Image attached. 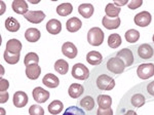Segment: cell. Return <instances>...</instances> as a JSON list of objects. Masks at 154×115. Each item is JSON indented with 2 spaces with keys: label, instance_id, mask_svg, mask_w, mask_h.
<instances>
[{
  "label": "cell",
  "instance_id": "cell-31",
  "mask_svg": "<svg viewBox=\"0 0 154 115\" xmlns=\"http://www.w3.org/2000/svg\"><path fill=\"white\" fill-rule=\"evenodd\" d=\"M108 45L111 48H117L121 45L122 43V39H121V36L118 33H113L110 34L108 37Z\"/></svg>",
  "mask_w": 154,
  "mask_h": 115
},
{
  "label": "cell",
  "instance_id": "cell-20",
  "mask_svg": "<svg viewBox=\"0 0 154 115\" xmlns=\"http://www.w3.org/2000/svg\"><path fill=\"white\" fill-rule=\"evenodd\" d=\"M102 24H103V26L108 30L117 29L119 28V26H120V24H121V20H120V17L111 19V17H108L105 16L102 19Z\"/></svg>",
  "mask_w": 154,
  "mask_h": 115
},
{
  "label": "cell",
  "instance_id": "cell-32",
  "mask_svg": "<svg viewBox=\"0 0 154 115\" xmlns=\"http://www.w3.org/2000/svg\"><path fill=\"white\" fill-rule=\"evenodd\" d=\"M97 102L100 108H111L112 98L108 95H99L97 98Z\"/></svg>",
  "mask_w": 154,
  "mask_h": 115
},
{
  "label": "cell",
  "instance_id": "cell-47",
  "mask_svg": "<svg viewBox=\"0 0 154 115\" xmlns=\"http://www.w3.org/2000/svg\"><path fill=\"white\" fill-rule=\"evenodd\" d=\"M0 67H1V76H2L4 73V69H3V66H0Z\"/></svg>",
  "mask_w": 154,
  "mask_h": 115
},
{
  "label": "cell",
  "instance_id": "cell-45",
  "mask_svg": "<svg viewBox=\"0 0 154 115\" xmlns=\"http://www.w3.org/2000/svg\"><path fill=\"white\" fill-rule=\"evenodd\" d=\"M30 2H31L32 4H37V3H39L40 1H39V0H33V1H30Z\"/></svg>",
  "mask_w": 154,
  "mask_h": 115
},
{
  "label": "cell",
  "instance_id": "cell-29",
  "mask_svg": "<svg viewBox=\"0 0 154 115\" xmlns=\"http://www.w3.org/2000/svg\"><path fill=\"white\" fill-rule=\"evenodd\" d=\"M120 11H121L120 7H117L116 5H114V3H108L106 5L105 14H106V17H111V19L118 17Z\"/></svg>",
  "mask_w": 154,
  "mask_h": 115
},
{
  "label": "cell",
  "instance_id": "cell-14",
  "mask_svg": "<svg viewBox=\"0 0 154 115\" xmlns=\"http://www.w3.org/2000/svg\"><path fill=\"white\" fill-rule=\"evenodd\" d=\"M22 42L18 40V39H9L8 41L6 42V46H5V51L11 52V54H21V51H22Z\"/></svg>",
  "mask_w": 154,
  "mask_h": 115
},
{
  "label": "cell",
  "instance_id": "cell-28",
  "mask_svg": "<svg viewBox=\"0 0 154 115\" xmlns=\"http://www.w3.org/2000/svg\"><path fill=\"white\" fill-rule=\"evenodd\" d=\"M48 112L51 114L58 115V114L61 113L62 111H63L64 104L62 103L61 101H59V100H54V101H53L51 104L48 105Z\"/></svg>",
  "mask_w": 154,
  "mask_h": 115
},
{
  "label": "cell",
  "instance_id": "cell-27",
  "mask_svg": "<svg viewBox=\"0 0 154 115\" xmlns=\"http://www.w3.org/2000/svg\"><path fill=\"white\" fill-rule=\"evenodd\" d=\"M78 104L81 108L88 110V111H91V110L95 108V106H96L95 100L91 98V96H85L84 98H82L80 101L78 102Z\"/></svg>",
  "mask_w": 154,
  "mask_h": 115
},
{
  "label": "cell",
  "instance_id": "cell-13",
  "mask_svg": "<svg viewBox=\"0 0 154 115\" xmlns=\"http://www.w3.org/2000/svg\"><path fill=\"white\" fill-rule=\"evenodd\" d=\"M12 102H14V105L17 108H23L28 104V96H27V94L25 92H16L14 95Z\"/></svg>",
  "mask_w": 154,
  "mask_h": 115
},
{
  "label": "cell",
  "instance_id": "cell-33",
  "mask_svg": "<svg viewBox=\"0 0 154 115\" xmlns=\"http://www.w3.org/2000/svg\"><path fill=\"white\" fill-rule=\"evenodd\" d=\"M140 38V32L136 29H130L125 32V39L128 42L135 43Z\"/></svg>",
  "mask_w": 154,
  "mask_h": 115
},
{
  "label": "cell",
  "instance_id": "cell-15",
  "mask_svg": "<svg viewBox=\"0 0 154 115\" xmlns=\"http://www.w3.org/2000/svg\"><path fill=\"white\" fill-rule=\"evenodd\" d=\"M11 7H12V11L18 14H23V16H25L29 11L28 4L24 0H14V1H12Z\"/></svg>",
  "mask_w": 154,
  "mask_h": 115
},
{
  "label": "cell",
  "instance_id": "cell-6",
  "mask_svg": "<svg viewBox=\"0 0 154 115\" xmlns=\"http://www.w3.org/2000/svg\"><path fill=\"white\" fill-rule=\"evenodd\" d=\"M143 91H139L133 92V89L131 92H128L131 94V97L128 99V103L133 108H141L142 106H144L146 103V96L142 92Z\"/></svg>",
  "mask_w": 154,
  "mask_h": 115
},
{
  "label": "cell",
  "instance_id": "cell-44",
  "mask_svg": "<svg viewBox=\"0 0 154 115\" xmlns=\"http://www.w3.org/2000/svg\"><path fill=\"white\" fill-rule=\"evenodd\" d=\"M114 5H116L117 7H120V6H123V5H126V4H128V0H122V1H120V0H116V1L113 2Z\"/></svg>",
  "mask_w": 154,
  "mask_h": 115
},
{
  "label": "cell",
  "instance_id": "cell-17",
  "mask_svg": "<svg viewBox=\"0 0 154 115\" xmlns=\"http://www.w3.org/2000/svg\"><path fill=\"white\" fill-rule=\"evenodd\" d=\"M81 27H82V22L80 21V19L76 17H70L66 23V29L70 33H75V32L79 31Z\"/></svg>",
  "mask_w": 154,
  "mask_h": 115
},
{
  "label": "cell",
  "instance_id": "cell-9",
  "mask_svg": "<svg viewBox=\"0 0 154 115\" xmlns=\"http://www.w3.org/2000/svg\"><path fill=\"white\" fill-rule=\"evenodd\" d=\"M135 24L139 27H147L150 25L151 21H152V16L149 11H141L137 14L135 17H134Z\"/></svg>",
  "mask_w": 154,
  "mask_h": 115
},
{
  "label": "cell",
  "instance_id": "cell-3",
  "mask_svg": "<svg viewBox=\"0 0 154 115\" xmlns=\"http://www.w3.org/2000/svg\"><path fill=\"white\" fill-rule=\"evenodd\" d=\"M105 34L99 27H93L88 32V42L93 46H100L104 42Z\"/></svg>",
  "mask_w": 154,
  "mask_h": 115
},
{
  "label": "cell",
  "instance_id": "cell-35",
  "mask_svg": "<svg viewBox=\"0 0 154 115\" xmlns=\"http://www.w3.org/2000/svg\"><path fill=\"white\" fill-rule=\"evenodd\" d=\"M3 58H4V61L9 65H14L20 61V54H14L6 51H4Z\"/></svg>",
  "mask_w": 154,
  "mask_h": 115
},
{
  "label": "cell",
  "instance_id": "cell-30",
  "mask_svg": "<svg viewBox=\"0 0 154 115\" xmlns=\"http://www.w3.org/2000/svg\"><path fill=\"white\" fill-rule=\"evenodd\" d=\"M54 70L61 75L67 74V72H68V70H69L68 62L63 59H59L58 61H56V63H54Z\"/></svg>",
  "mask_w": 154,
  "mask_h": 115
},
{
  "label": "cell",
  "instance_id": "cell-18",
  "mask_svg": "<svg viewBox=\"0 0 154 115\" xmlns=\"http://www.w3.org/2000/svg\"><path fill=\"white\" fill-rule=\"evenodd\" d=\"M26 73L27 77L31 80H36L41 74V68L38 64H34V65H30V66L26 67Z\"/></svg>",
  "mask_w": 154,
  "mask_h": 115
},
{
  "label": "cell",
  "instance_id": "cell-42",
  "mask_svg": "<svg viewBox=\"0 0 154 115\" xmlns=\"http://www.w3.org/2000/svg\"><path fill=\"white\" fill-rule=\"evenodd\" d=\"M8 98H9V95L7 92H0V103L1 104H4L8 101Z\"/></svg>",
  "mask_w": 154,
  "mask_h": 115
},
{
  "label": "cell",
  "instance_id": "cell-2",
  "mask_svg": "<svg viewBox=\"0 0 154 115\" xmlns=\"http://www.w3.org/2000/svg\"><path fill=\"white\" fill-rule=\"evenodd\" d=\"M106 69L108 70L110 73L115 74V75H119L121 73H123L125 70V65L121 61L119 58H117L115 54H112V56L107 58L106 61Z\"/></svg>",
  "mask_w": 154,
  "mask_h": 115
},
{
  "label": "cell",
  "instance_id": "cell-12",
  "mask_svg": "<svg viewBox=\"0 0 154 115\" xmlns=\"http://www.w3.org/2000/svg\"><path fill=\"white\" fill-rule=\"evenodd\" d=\"M62 52L65 57H67L68 59H75L77 54H78V51H77V47L74 45L72 42L67 41L64 42V44L62 45Z\"/></svg>",
  "mask_w": 154,
  "mask_h": 115
},
{
  "label": "cell",
  "instance_id": "cell-39",
  "mask_svg": "<svg viewBox=\"0 0 154 115\" xmlns=\"http://www.w3.org/2000/svg\"><path fill=\"white\" fill-rule=\"evenodd\" d=\"M142 4H143V0H133V1L128 2V8L131 9V11H135V9L139 8Z\"/></svg>",
  "mask_w": 154,
  "mask_h": 115
},
{
  "label": "cell",
  "instance_id": "cell-4",
  "mask_svg": "<svg viewBox=\"0 0 154 115\" xmlns=\"http://www.w3.org/2000/svg\"><path fill=\"white\" fill-rule=\"evenodd\" d=\"M71 75L77 80H86L89 77V70L85 65L77 63L72 67Z\"/></svg>",
  "mask_w": 154,
  "mask_h": 115
},
{
  "label": "cell",
  "instance_id": "cell-34",
  "mask_svg": "<svg viewBox=\"0 0 154 115\" xmlns=\"http://www.w3.org/2000/svg\"><path fill=\"white\" fill-rule=\"evenodd\" d=\"M38 62H39V57L36 52H28V54L25 56L24 64L26 67L30 66V65L38 64Z\"/></svg>",
  "mask_w": 154,
  "mask_h": 115
},
{
  "label": "cell",
  "instance_id": "cell-48",
  "mask_svg": "<svg viewBox=\"0 0 154 115\" xmlns=\"http://www.w3.org/2000/svg\"><path fill=\"white\" fill-rule=\"evenodd\" d=\"M0 110H1V115H4V114H5V111H4V109H3V108H1Z\"/></svg>",
  "mask_w": 154,
  "mask_h": 115
},
{
  "label": "cell",
  "instance_id": "cell-41",
  "mask_svg": "<svg viewBox=\"0 0 154 115\" xmlns=\"http://www.w3.org/2000/svg\"><path fill=\"white\" fill-rule=\"evenodd\" d=\"M9 87V82L4 78H0V92H6Z\"/></svg>",
  "mask_w": 154,
  "mask_h": 115
},
{
  "label": "cell",
  "instance_id": "cell-26",
  "mask_svg": "<svg viewBox=\"0 0 154 115\" xmlns=\"http://www.w3.org/2000/svg\"><path fill=\"white\" fill-rule=\"evenodd\" d=\"M20 28H21V25H20L19 21L17 19L12 17H7L5 20V29L9 32H18Z\"/></svg>",
  "mask_w": 154,
  "mask_h": 115
},
{
  "label": "cell",
  "instance_id": "cell-24",
  "mask_svg": "<svg viewBox=\"0 0 154 115\" xmlns=\"http://www.w3.org/2000/svg\"><path fill=\"white\" fill-rule=\"evenodd\" d=\"M40 36H41L40 31L36 28H29L25 32V38H26V40L32 42V43L38 41L40 39Z\"/></svg>",
  "mask_w": 154,
  "mask_h": 115
},
{
  "label": "cell",
  "instance_id": "cell-36",
  "mask_svg": "<svg viewBox=\"0 0 154 115\" xmlns=\"http://www.w3.org/2000/svg\"><path fill=\"white\" fill-rule=\"evenodd\" d=\"M63 115H85V112L82 108H79L77 106H70L64 111Z\"/></svg>",
  "mask_w": 154,
  "mask_h": 115
},
{
  "label": "cell",
  "instance_id": "cell-43",
  "mask_svg": "<svg viewBox=\"0 0 154 115\" xmlns=\"http://www.w3.org/2000/svg\"><path fill=\"white\" fill-rule=\"evenodd\" d=\"M117 115H138L137 114V112L135 111V110H133V109H125L122 112H121V114L120 113H117Z\"/></svg>",
  "mask_w": 154,
  "mask_h": 115
},
{
  "label": "cell",
  "instance_id": "cell-22",
  "mask_svg": "<svg viewBox=\"0 0 154 115\" xmlns=\"http://www.w3.org/2000/svg\"><path fill=\"white\" fill-rule=\"evenodd\" d=\"M86 61L88 64L93 65V66H97V65H100L103 62V56L101 54V52L91 51H88V54H86Z\"/></svg>",
  "mask_w": 154,
  "mask_h": 115
},
{
  "label": "cell",
  "instance_id": "cell-21",
  "mask_svg": "<svg viewBox=\"0 0 154 115\" xmlns=\"http://www.w3.org/2000/svg\"><path fill=\"white\" fill-rule=\"evenodd\" d=\"M84 92V87L80 83H72L68 89V94L72 99L80 98Z\"/></svg>",
  "mask_w": 154,
  "mask_h": 115
},
{
  "label": "cell",
  "instance_id": "cell-8",
  "mask_svg": "<svg viewBox=\"0 0 154 115\" xmlns=\"http://www.w3.org/2000/svg\"><path fill=\"white\" fill-rule=\"evenodd\" d=\"M137 75L139 78L143 79V80H147V79L151 78L154 75V64H141L137 69Z\"/></svg>",
  "mask_w": 154,
  "mask_h": 115
},
{
  "label": "cell",
  "instance_id": "cell-25",
  "mask_svg": "<svg viewBox=\"0 0 154 115\" xmlns=\"http://www.w3.org/2000/svg\"><path fill=\"white\" fill-rule=\"evenodd\" d=\"M73 11V5L69 2H65V3H62L57 7V14L61 17H67Z\"/></svg>",
  "mask_w": 154,
  "mask_h": 115
},
{
  "label": "cell",
  "instance_id": "cell-37",
  "mask_svg": "<svg viewBox=\"0 0 154 115\" xmlns=\"http://www.w3.org/2000/svg\"><path fill=\"white\" fill-rule=\"evenodd\" d=\"M30 115H44V109L39 105H31L29 108Z\"/></svg>",
  "mask_w": 154,
  "mask_h": 115
},
{
  "label": "cell",
  "instance_id": "cell-11",
  "mask_svg": "<svg viewBox=\"0 0 154 115\" xmlns=\"http://www.w3.org/2000/svg\"><path fill=\"white\" fill-rule=\"evenodd\" d=\"M32 95H33V99L39 104L45 103V102L49 99V96H51V95H49V92H48L44 89H42L40 86L35 87V89H33V92H32Z\"/></svg>",
  "mask_w": 154,
  "mask_h": 115
},
{
  "label": "cell",
  "instance_id": "cell-46",
  "mask_svg": "<svg viewBox=\"0 0 154 115\" xmlns=\"http://www.w3.org/2000/svg\"><path fill=\"white\" fill-rule=\"evenodd\" d=\"M1 5H2V11H1V14L4 12V2H1Z\"/></svg>",
  "mask_w": 154,
  "mask_h": 115
},
{
  "label": "cell",
  "instance_id": "cell-10",
  "mask_svg": "<svg viewBox=\"0 0 154 115\" xmlns=\"http://www.w3.org/2000/svg\"><path fill=\"white\" fill-rule=\"evenodd\" d=\"M24 17L32 24H39L45 19L46 16L42 11H29Z\"/></svg>",
  "mask_w": 154,
  "mask_h": 115
},
{
  "label": "cell",
  "instance_id": "cell-5",
  "mask_svg": "<svg viewBox=\"0 0 154 115\" xmlns=\"http://www.w3.org/2000/svg\"><path fill=\"white\" fill-rule=\"evenodd\" d=\"M114 54L125 63V67H131L135 63V56H134V52L131 51V48H128V47L122 48L121 51H116Z\"/></svg>",
  "mask_w": 154,
  "mask_h": 115
},
{
  "label": "cell",
  "instance_id": "cell-38",
  "mask_svg": "<svg viewBox=\"0 0 154 115\" xmlns=\"http://www.w3.org/2000/svg\"><path fill=\"white\" fill-rule=\"evenodd\" d=\"M145 92L149 95V97L154 99V80L149 81L147 84L145 83Z\"/></svg>",
  "mask_w": 154,
  "mask_h": 115
},
{
  "label": "cell",
  "instance_id": "cell-1",
  "mask_svg": "<svg viewBox=\"0 0 154 115\" xmlns=\"http://www.w3.org/2000/svg\"><path fill=\"white\" fill-rule=\"evenodd\" d=\"M95 84L99 91H112L115 86V79L108 73H100L95 79Z\"/></svg>",
  "mask_w": 154,
  "mask_h": 115
},
{
  "label": "cell",
  "instance_id": "cell-19",
  "mask_svg": "<svg viewBox=\"0 0 154 115\" xmlns=\"http://www.w3.org/2000/svg\"><path fill=\"white\" fill-rule=\"evenodd\" d=\"M46 30L49 34L51 35H58L62 31V23L57 19L49 20L46 24Z\"/></svg>",
  "mask_w": 154,
  "mask_h": 115
},
{
  "label": "cell",
  "instance_id": "cell-49",
  "mask_svg": "<svg viewBox=\"0 0 154 115\" xmlns=\"http://www.w3.org/2000/svg\"><path fill=\"white\" fill-rule=\"evenodd\" d=\"M152 40H153V43H154V34H153V37H152Z\"/></svg>",
  "mask_w": 154,
  "mask_h": 115
},
{
  "label": "cell",
  "instance_id": "cell-7",
  "mask_svg": "<svg viewBox=\"0 0 154 115\" xmlns=\"http://www.w3.org/2000/svg\"><path fill=\"white\" fill-rule=\"evenodd\" d=\"M135 47L137 49V54L140 58V60H151L154 56V49L151 44L142 43Z\"/></svg>",
  "mask_w": 154,
  "mask_h": 115
},
{
  "label": "cell",
  "instance_id": "cell-16",
  "mask_svg": "<svg viewBox=\"0 0 154 115\" xmlns=\"http://www.w3.org/2000/svg\"><path fill=\"white\" fill-rule=\"evenodd\" d=\"M42 83L49 89H56L60 84V79L53 73H46L42 78Z\"/></svg>",
  "mask_w": 154,
  "mask_h": 115
},
{
  "label": "cell",
  "instance_id": "cell-23",
  "mask_svg": "<svg viewBox=\"0 0 154 115\" xmlns=\"http://www.w3.org/2000/svg\"><path fill=\"white\" fill-rule=\"evenodd\" d=\"M78 12L84 19H89L95 12V8H94L93 4L91 3H82L78 6Z\"/></svg>",
  "mask_w": 154,
  "mask_h": 115
},
{
  "label": "cell",
  "instance_id": "cell-40",
  "mask_svg": "<svg viewBox=\"0 0 154 115\" xmlns=\"http://www.w3.org/2000/svg\"><path fill=\"white\" fill-rule=\"evenodd\" d=\"M97 115H113L112 108H100L97 110Z\"/></svg>",
  "mask_w": 154,
  "mask_h": 115
}]
</instances>
